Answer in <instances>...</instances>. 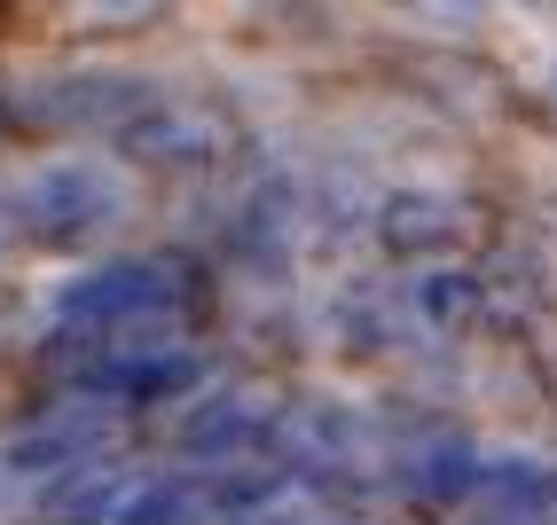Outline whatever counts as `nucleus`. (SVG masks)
<instances>
[{"label": "nucleus", "instance_id": "nucleus-1", "mask_svg": "<svg viewBox=\"0 0 557 525\" xmlns=\"http://www.w3.org/2000/svg\"><path fill=\"white\" fill-rule=\"evenodd\" d=\"M165 283L150 275V267H126V275H102V283H87L79 298H71V307L79 314H134V307H150Z\"/></svg>", "mask_w": 557, "mask_h": 525}]
</instances>
